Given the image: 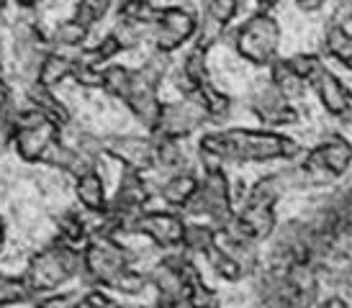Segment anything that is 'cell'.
<instances>
[{
	"label": "cell",
	"mask_w": 352,
	"mask_h": 308,
	"mask_svg": "<svg viewBox=\"0 0 352 308\" xmlns=\"http://www.w3.org/2000/svg\"><path fill=\"white\" fill-rule=\"evenodd\" d=\"M301 152L294 139L265 131L229 129L201 139V154L219 162H270V160H294Z\"/></svg>",
	"instance_id": "cell-1"
},
{
	"label": "cell",
	"mask_w": 352,
	"mask_h": 308,
	"mask_svg": "<svg viewBox=\"0 0 352 308\" xmlns=\"http://www.w3.org/2000/svg\"><path fill=\"white\" fill-rule=\"evenodd\" d=\"M80 272H82V254H78L72 244L59 239L57 244L36 252L31 257L23 280H26L31 293H50Z\"/></svg>",
	"instance_id": "cell-2"
},
{
	"label": "cell",
	"mask_w": 352,
	"mask_h": 308,
	"mask_svg": "<svg viewBox=\"0 0 352 308\" xmlns=\"http://www.w3.org/2000/svg\"><path fill=\"white\" fill-rule=\"evenodd\" d=\"M129 265H131V254L108 234H96V239L88 241V247L82 252V272L88 275L90 283L108 285V288Z\"/></svg>",
	"instance_id": "cell-3"
},
{
	"label": "cell",
	"mask_w": 352,
	"mask_h": 308,
	"mask_svg": "<svg viewBox=\"0 0 352 308\" xmlns=\"http://www.w3.org/2000/svg\"><path fill=\"white\" fill-rule=\"evenodd\" d=\"M186 208L193 216H211L216 226H224L234 216V211H232V188L226 183V175L219 167L206 170L204 183L198 185L196 192L190 195Z\"/></svg>",
	"instance_id": "cell-4"
},
{
	"label": "cell",
	"mask_w": 352,
	"mask_h": 308,
	"mask_svg": "<svg viewBox=\"0 0 352 308\" xmlns=\"http://www.w3.org/2000/svg\"><path fill=\"white\" fill-rule=\"evenodd\" d=\"M59 129L62 126L54 124L52 118L41 113L39 108H31L26 113H19L16 118V149L26 162H39L44 152L52 146V142L59 139Z\"/></svg>",
	"instance_id": "cell-5"
},
{
	"label": "cell",
	"mask_w": 352,
	"mask_h": 308,
	"mask_svg": "<svg viewBox=\"0 0 352 308\" xmlns=\"http://www.w3.org/2000/svg\"><path fill=\"white\" fill-rule=\"evenodd\" d=\"M278 38H280V29H278L275 19L267 13H260V16H252L236 31L234 44L247 62L270 65L275 59V52H278Z\"/></svg>",
	"instance_id": "cell-6"
},
{
	"label": "cell",
	"mask_w": 352,
	"mask_h": 308,
	"mask_svg": "<svg viewBox=\"0 0 352 308\" xmlns=\"http://www.w3.org/2000/svg\"><path fill=\"white\" fill-rule=\"evenodd\" d=\"M206 118H208V113H206L204 98H201L196 87L193 93H186L183 100L165 103V106L160 108V116H157V124L152 129V134L180 139V136H188L190 131H196Z\"/></svg>",
	"instance_id": "cell-7"
},
{
	"label": "cell",
	"mask_w": 352,
	"mask_h": 308,
	"mask_svg": "<svg viewBox=\"0 0 352 308\" xmlns=\"http://www.w3.org/2000/svg\"><path fill=\"white\" fill-rule=\"evenodd\" d=\"M13 54H16V69L26 82H36L39 67L47 57V44L39 26L29 19H19L13 26Z\"/></svg>",
	"instance_id": "cell-8"
},
{
	"label": "cell",
	"mask_w": 352,
	"mask_h": 308,
	"mask_svg": "<svg viewBox=\"0 0 352 308\" xmlns=\"http://www.w3.org/2000/svg\"><path fill=\"white\" fill-rule=\"evenodd\" d=\"M198 23L196 19L183 8H167L162 13H157L155 21H152V41H155L157 49H162V52H175L183 41L196 34Z\"/></svg>",
	"instance_id": "cell-9"
},
{
	"label": "cell",
	"mask_w": 352,
	"mask_h": 308,
	"mask_svg": "<svg viewBox=\"0 0 352 308\" xmlns=\"http://www.w3.org/2000/svg\"><path fill=\"white\" fill-rule=\"evenodd\" d=\"M250 106L254 108V113L263 118L265 124H273V126H283V124H296V113L288 98L275 87L273 80H260L252 90V98H250Z\"/></svg>",
	"instance_id": "cell-10"
},
{
	"label": "cell",
	"mask_w": 352,
	"mask_h": 308,
	"mask_svg": "<svg viewBox=\"0 0 352 308\" xmlns=\"http://www.w3.org/2000/svg\"><path fill=\"white\" fill-rule=\"evenodd\" d=\"M157 85H160V82H155L144 69H137V72H131L129 93H126V98H124V103L134 111V116H137L147 129H155L160 108H162L160 98H157Z\"/></svg>",
	"instance_id": "cell-11"
},
{
	"label": "cell",
	"mask_w": 352,
	"mask_h": 308,
	"mask_svg": "<svg viewBox=\"0 0 352 308\" xmlns=\"http://www.w3.org/2000/svg\"><path fill=\"white\" fill-rule=\"evenodd\" d=\"M103 152L113 154L116 160L126 164L129 170L144 173L155 167V142L139 139V136H111L103 142Z\"/></svg>",
	"instance_id": "cell-12"
},
{
	"label": "cell",
	"mask_w": 352,
	"mask_h": 308,
	"mask_svg": "<svg viewBox=\"0 0 352 308\" xmlns=\"http://www.w3.org/2000/svg\"><path fill=\"white\" fill-rule=\"evenodd\" d=\"M183 226L186 223L180 221L173 213H147L142 211L134 221V234H147L149 239L160 244V247H180L183 241Z\"/></svg>",
	"instance_id": "cell-13"
},
{
	"label": "cell",
	"mask_w": 352,
	"mask_h": 308,
	"mask_svg": "<svg viewBox=\"0 0 352 308\" xmlns=\"http://www.w3.org/2000/svg\"><path fill=\"white\" fill-rule=\"evenodd\" d=\"M311 85L316 87V93L322 98L324 108L332 116H340V118H352V96L350 90L337 80V77L324 67L319 75L311 80Z\"/></svg>",
	"instance_id": "cell-14"
},
{
	"label": "cell",
	"mask_w": 352,
	"mask_h": 308,
	"mask_svg": "<svg viewBox=\"0 0 352 308\" xmlns=\"http://www.w3.org/2000/svg\"><path fill=\"white\" fill-rule=\"evenodd\" d=\"M75 62L78 59L67 57L62 52H47V57H44L39 67V75H36V82H41L44 87H57L59 82H65L67 77H72Z\"/></svg>",
	"instance_id": "cell-15"
},
{
	"label": "cell",
	"mask_w": 352,
	"mask_h": 308,
	"mask_svg": "<svg viewBox=\"0 0 352 308\" xmlns=\"http://www.w3.org/2000/svg\"><path fill=\"white\" fill-rule=\"evenodd\" d=\"M85 36H88V29L82 23H78L75 19L62 21L57 29H54V34H52V47H54V52H62L67 57L78 59Z\"/></svg>",
	"instance_id": "cell-16"
},
{
	"label": "cell",
	"mask_w": 352,
	"mask_h": 308,
	"mask_svg": "<svg viewBox=\"0 0 352 308\" xmlns=\"http://www.w3.org/2000/svg\"><path fill=\"white\" fill-rule=\"evenodd\" d=\"M75 192H78V201L93 213H103L106 208V188H103V180L96 170H88V173L78 175V185H75Z\"/></svg>",
	"instance_id": "cell-17"
},
{
	"label": "cell",
	"mask_w": 352,
	"mask_h": 308,
	"mask_svg": "<svg viewBox=\"0 0 352 308\" xmlns=\"http://www.w3.org/2000/svg\"><path fill=\"white\" fill-rule=\"evenodd\" d=\"M196 188H198V183L190 173H175V175H170L165 180V185L160 188V198H162L167 206L183 208V206L190 201V195L196 192Z\"/></svg>",
	"instance_id": "cell-18"
},
{
	"label": "cell",
	"mask_w": 352,
	"mask_h": 308,
	"mask_svg": "<svg viewBox=\"0 0 352 308\" xmlns=\"http://www.w3.org/2000/svg\"><path fill=\"white\" fill-rule=\"evenodd\" d=\"M29 98H31V103H34V108H39L41 113L47 116V118H52L54 124H59V126L69 124V111L54 98L52 87H44L41 82H31Z\"/></svg>",
	"instance_id": "cell-19"
},
{
	"label": "cell",
	"mask_w": 352,
	"mask_h": 308,
	"mask_svg": "<svg viewBox=\"0 0 352 308\" xmlns=\"http://www.w3.org/2000/svg\"><path fill=\"white\" fill-rule=\"evenodd\" d=\"M16 118H19V108H16L13 93H10V87L0 80V152L13 142Z\"/></svg>",
	"instance_id": "cell-20"
},
{
	"label": "cell",
	"mask_w": 352,
	"mask_h": 308,
	"mask_svg": "<svg viewBox=\"0 0 352 308\" xmlns=\"http://www.w3.org/2000/svg\"><path fill=\"white\" fill-rule=\"evenodd\" d=\"M270 65H273V75H270V80H273L275 87H278L288 100L303 96L306 80H303L301 75H296V69L291 67L288 62H270Z\"/></svg>",
	"instance_id": "cell-21"
},
{
	"label": "cell",
	"mask_w": 352,
	"mask_h": 308,
	"mask_svg": "<svg viewBox=\"0 0 352 308\" xmlns=\"http://www.w3.org/2000/svg\"><path fill=\"white\" fill-rule=\"evenodd\" d=\"M188 252H198L206 254L216 244V231L206 223H186L183 226V241H180Z\"/></svg>",
	"instance_id": "cell-22"
},
{
	"label": "cell",
	"mask_w": 352,
	"mask_h": 308,
	"mask_svg": "<svg viewBox=\"0 0 352 308\" xmlns=\"http://www.w3.org/2000/svg\"><path fill=\"white\" fill-rule=\"evenodd\" d=\"M327 52L340 59L344 67L352 69V36L340 23H334L332 29L327 31Z\"/></svg>",
	"instance_id": "cell-23"
},
{
	"label": "cell",
	"mask_w": 352,
	"mask_h": 308,
	"mask_svg": "<svg viewBox=\"0 0 352 308\" xmlns=\"http://www.w3.org/2000/svg\"><path fill=\"white\" fill-rule=\"evenodd\" d=\"M206 257H208V262L214 265V270L221 275L224 280H239L245 272H242V267L236 265V260L229 254V252H224L221 247H211V250L206 252Z\"/></svg>",
	"instance_id": "cell-24"
},
{
	"label": "cell",
	"mask_w": 352,
	"mask_h": 308,
	"mask_svg": "<svg viewBox=\"0 0 352 308\" xmlns=\"http://www.w3.org/2000/svg\"><path fill=\"white\" fill-rule=\"evenodd\" d=\"M111 8V0H80L78 10H75V21L82 23L90 31V26H96Z\"/></svg>",
	"instance_id": "cell-25"
},
{
	"label": "cell",
	"mask_w": 352,
	"mask_h": 308,
	"mask_svg": "<svg viewBox=\"0 0 352 308\" xmlns=\"http://www.w3.org/2000/svg\"><path fill=\"white\" fill-rule=\"evenodd\" d=\"M59 239L72 244V247L88 239V226H85V221L80 219L78 213H65L59 219Z\"/></svg>",
	"instance_id": "cell-26"
},
{
	"label": "cell",
	"mask_w": 352,
	"mask_h": 308,
	"mask_svg": "<svg viewBox=\"0 0 352 308\" xmlns=\"http://www.w3.org/2000/svg\"><path fill=\"white\" fill-rule=\"evenodd\" d=\"M29 298H31V290L26 285V280L0 275V306L21 303V300H29Z\"/></svg>",
	"instance_id": "cell-27"
},
{
	"label": "cell",
	"mask_w": 352,
	"mask_h": 308,
	"mask_svg": "<svg viewBox=\"0 0 352 308\" xmlns=\"http://www.w3.org/2000/svg\"><path fill=\"white\" fill-rule=\"evenodd\" d=\"M129 82H131V72H129L126 67H108L103 69V82H100V87H106L108 93L113 98H126L129 93Z\"/></svg>",
	"instance_id": "cell-28"
},
{
	"label": "cell",
	"mask_w": 352,
	"mask_h": 308,
	"mask_svg": "<svg viewBox=\"0 0 352 308\" xmlns=\"http://www.w3.org/2000/svg\"><path fill=\"white\" fill-rule=\"evenodd\" d=\"M180 69L186 72V77L193 82V85H201L206 80V49L204 47H196L190 54L186 57V62L180 65Z\"/></svg>",
	"instance_id": "cell-29"
},
{
	"label": "cell",
	"mask_w": 352,
	"mask_h": 308,
	"mask_svg": "<svg viewBox=\"0 0 352 308\" xmlns=\"http://www.w3.org/2000/svg\"><path fill=\"white\" fill-rule=\"evenodd\" d=\"M239 10V0H206V16L216 23L226 26Z\"/></svg>",
	"instance_id": "cell-30"
},
{
	"label": "cell",
	"mask_w": 352,
	"mask_h": 308,
	"mask_svg": "<svg viewBox=\"0 0 352 308\" xmlns=\"http://www.w3.org/2000/svg\"><path fill=\"white\" fill-rule=\"evenodd\" d=\"M147 280H149L147 275H142L139 270H134L131 265H129V267L111 283V288L121 290V293H139V290H144Z\"/></svg>",
	"instance_id": "cell-31"
},
{
	"label": "cell",
	"mask_w": 352,
	"mask_h": 308,
	"mask_svg": "<svg viewBox=\"0 0 352 308\" xmlns=\"http://www.w3.org/2000/svg\"><path fill=\"white\" fill-rule=\"evenodd\" d=\"M288 65L296 69V75H301L306 82H311L314 77L319 75L324 69V62L319 57H306V54H298V57H294V59H288Z\"/></svg>",
	"instance_id": "cell-32"
},
{
	"label": "cell",
	"mask_w": 352,
	"mask_h": 308,
	"mask_svg": "<svg viewBox=\"0 0 352 308\" xmlns=\"http://www.w3.org/2000/svg\"><path fill=\"white\" fill-rule=\"evenodd\" d=\"M342 21H352V0H340V3H337L334 23H342Z\"/></svg>",
	"instance_id": "cell-33"
},
{
	"label": "cell",
	"mask_w": 352,
	"mask_h": 308,
	"mask_svg": "<svg viewBox=\"0 0 352 308\" xmlns=\"http://www.w3.org/2000/svg\"><path fill=\"white\" fill-rule=\"evenodd\" d=\"M80 303H88V306H108V303H113V300L106 298L103 293H98V290H96V293H88L85 298H80Z\"/></svg>",
	"instance_id": "cell-34"
},
{
	"label": "cell",
	"mask_w": 352,
	"mask_h": 308,
	"mask_svg": "<svg viewBox=\"0 0 352 308\" xmlns=\"http://www.w3.org/2000/svg\"><path fill=\"white\" fill-rule=\"evenodd\" d=\"M298 6L303 10H319L324 6V0H298Z\"/></svg>",
	"instance_id": "cell-35"
},
{
	"label": "cell",
	"mask_w": 352,
	"mask_h": 308,
	"mask_svg": "<svg viewBox=\"0 0 352 308\" xmlns=\"http://www.w3.org/2000/svg\"><path fill=\"white\" fill-rule=\"evenodd\" d=\"M16 3H19L21 8H34V6L39 3V0H16Z\"/></svg>",
	"instance_id": "cell-36"
},
{
	"label": "cell",
	"mask_w": 352,
	"mask_h": 308,
	"mask_svg": "<svg viewBox=\"0 0 352 308\" xmlns=\"http://www.w3.org/2000/svg\"><path fill=\"white\" fill-rule=\"evenodd\" d=\"M3 241H6V221L0 219V244H3Z\"/></svg>",
	"instance_id": "cell-37"
},
{
	"label": "cell",
	"mask_w": 352,
	"mask_h": 308,
	"mask_svg": "<svg viewBox=\"0 0 352 308\" xmlns=\"http://www.w3.org/2000/svg\"><path fill=\"white\" fill-rule=\"evenodd\" d=\"M260 3H263V6H275L278 0H260Z\"/></svg>",
	"instance_id": "cell-38"
},
{
	"label": "cell",
	"mask_w": 352,
	"mask_h": 308,
	"mask_svg": "<svg viewBox=\"0 0 352 308\" xmlns=\"http://www.w3.org/2000/svg\"><path fill=\"white\" fill-rule=\"evenodd\" d=\"M6 3H8V0H0V13H3V8H6Z\"/></svg>",
	"instance_id": "cell-39"
},
{
	"label": "cell",
	"mask_w": 352,
	"mask_h": 308,
	"mask_svg": "<svg viewBox=\"0 0 352 308\" xmlns=\"http://www.w3.org/2000/svg\"><path fill=\"white\" fill-rule=\"evenodd\" d=\"M0 72H3V54H0Z\"/></svg>",
	"instance_id": "cell-40"
}]
</instances>
